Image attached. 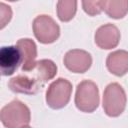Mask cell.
I'll return each instance as SVG.
<instances>
[{
	"label": "cell",
	"instance_id": "14",
	"mask_svg": "<svg viewBox=\"0 0 128 128\" xmlns=\"http://www.w3.org/2000/svg\"><path fill=\"white\" fill-rule=\"evenodd\" d=\"M104 0H82V8L89 16H96L102 12Z\"/></svg>",
	"mask_w": 128,
	"mask_h": 128
},
{
	"label": "cell",
	"instance_id": "5",
	"mask_svg": "<svg viewBox=\"0 0 128 128\" xmlns=\"http://www.w3.org/2000/svg\"><path fill=\"white\" fill-rule=\"evenodd\" d=\"M71 94V82L65 78H58L54 80L46 90V103L52 109H61L69 103Z\"/></svg>",
	"mask_w": 128,
	"mask_h": 128
},
{
	"label": "cell",
	"instance_id": "10",
	"mask_svg": "<svg viewBox=\"0 0 128 128\" xmlns=\"http://www.w3.org/2000/svg\"><path fill=\"white\" fill-rule=\"evenodd\" d=\"M21 56V70L22 72L31 70L37 57V46L35 42L30 38H21L17 41L16 45Z\"/></svg>",
	"mask_w": 128,
	"mask_h": 128
},
{
	"label": "cell",
	"instance_id": "1",
	"mask_svg": "<svg viewBox=\"0 0 128 128\" xmlns=\"http://www.w3.org/2000/svg\"><path fill=\"white\" fill-rule=\"evenodd\" d=\"M57 74V66L50 59L36 61L34 67L11 78L8 88L14 93L34 95Z\"/></svg>",
	"mask_w": 128,
	"mask_h": 128
},
{
	"label": "cell",
	"instance_id": "16",
	"mask_svg": "<svg viewBox=\"0 0 128 128\" xmlns=\"http://www.w3.org/2000/svg\"><path fill=\"white\" fill-rule=\"evenodd\" d=\"M7 1H10V2H15V1H19V0H7Z\"/></svg>",
	"mask_w": 128,
	"mask_h": 128
},
{
	"label": "cell",
	"instance_id": "2",
	"mask_svg": "<svg viewBox=\"0 0 128 128\" xmlns=\"http://www.w3.org/2000/svg\"><path fill=\"white\" fill-rule=\"evenodd\" d=\"M30 120V109L18 99L12 100L0 110V121L7 128L29 127Z\"/></svg>",
	"mask_w": 128,
	"mask_h": 128
},
{
	"label": "cell",
	"instance_id": "13",
	"mask_svg": "<svg viewBox=\"0 0 128 128\" xmlns=\"http://www.w3.org/2000/svg\"><path fill=\"white\" fill-rule=\"evenodd\" d=\"M56 10L61 22H69L76 14L77 0H58Z\"/></svg>",
	"mask_w": 128,
	"mask_h": 128
},
{
	"label": "cell",
	"instance_id": "3",
	"mask_svg": "<svg viewBox=\"0 0 128 128\" xmlns=\"http://www.w3.org/2000/svg\"><path fill=\"white\" fill-rule=\"evenodd\" d=\"M74 102L77 109L81 112H94L100 103L99 89L96 83L91 80L81 81L77 85Z\"/></svg>",
	"mask_w": 128,
	"mask_h": 128
},
{
	"label": "cell",
	"instance_id": "9",
	"mask_svg": "<svg viewBox=\"0 0 128 128\" xmlns=\"http://www.w3.org/2000/svg\"><path fill=\"white\" fill-rule=\"evenodd\" d=\"M21 64V56L16 46L0 47V75H13Z\"/></svg>",
	"mask_w": 128,
	"mask_h": 128
},
{
	"label": "cell",
	"instance_id": "7",
	"mask_svg": "<svg viewBox=\"0 0 128 128\" xmlns=\"http://www.w3.org/2000/svg\"><path fill=\"white\" fill-rule=\"evenodd\" d=\"M63 62L69 71L73 73H85L92 65V57L85 50L72 49L66 52Z\"/></svg>",
	"mask_w": 128,
	"mask_h": 128
},
{
	"label": "cell",
	"instance_id": "4",
	"mask_svg": "<svg viewBox=\"0 0 128 128\" xmlns=\"http://www.w3.org/2000/svg\"><path fill=\"white\" fill-rule=\"evenodd\" d=\"M126 93L123 87L116 82L108 84L103 93L102 106L109 117L120 116L126 108Z\"/></svg>",
	"mask_w": 128,
	"mask_h": 128
},
{
	"label": "cell",
	"instance_id": "8",
	"mask_svg": "<svg viewBox=\"0 0 128 128\" xmlns=\"http://www.w3.org/2000/svg\"><path fill=\"white\" fill-rule=\"evenodd\" d=\"M120 31L119 29L111 23L104 24L100 26L95 32V44L101 49H113L118 46L120 41Z\"/></svg>",
	"mask_w": 128,
	"mask_h": 128
},
{
	"label": "cell",
	"instance_id": "15",
	"mask_svg": "<svg viewBox=\"0 0 128 128\" xmlns=\"http://www.w3.org/2000/svg\"><path fill=\"white\" fill-rule=\"evenodd\" d=\"M13 16L12 9L9 5L0 2V30L5 28Z\"/></svg>",
	"mask_w": 128,
	"mask_h": 128
},
{
	"label": "cell",
	"instance_id": "6",
	"mask_svg": "<svg viewBox=\"0 0 128 128\" xmlns=\"http://www.w3.org/2000/svg\"><path fill=\"white\" fill-rule=\"evenodd\" d=\"M35 38L42 44L54 43L60 36V27L49 15H38L32 23Z\"/></svg>",
	"mask_w": 128,
	"mask_h": 128
},
{
	"label": "cell",
	"instance_id": "12",
	"mask_svg": "<svg viewBox=\"0 0 128 128\" xmlns=\"http://www.w3.org/2000/svg\"><path fill=\"white\" fill-rule=\"evenodd\" d=\"M128 0H104L102 11L113 19H121L127 15Z\"/></svg>",
	"mask_w": 128,
	"mask_h": 128
},
{
	"label": "cell",
	"instance_id": "11",
	"mask_svg": "<svg viewBox=\"0 0 128 128\" xmlns=\"http://www.w3.org/2000/svg\"><path fill=\"white\" fill-rule=\"evenodd\" d=\"M108 71L115 76H124L128 71V52L126 50H116L111 52L106 59Z\"/></svg>",
	"mask_w": 128,
	"mask_h": 128
}]
</instances>
